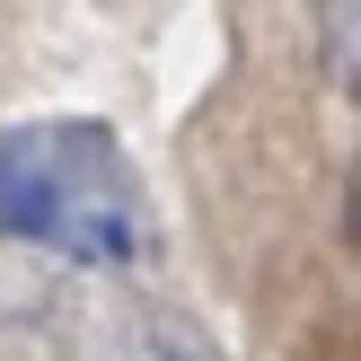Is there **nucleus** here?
<instances>
[{
	"label": "nucleus",
	"instance_id": "f03ea898",
	"mask_svg": "<svg viewBox=\"0 0 361 361\" xmlns=\"http://www.w3.org/2000/svg\"><path fill=\"white\" fill-rule=\"evenodd\" d=\"M88 361H229V353L212 344L185 309H168V300H123V309L88 335Z\"/></svg>",
	"mask_w": 361,
	"mask_h": 361
},
{
	"label": "nucleus",
	"instance_id": "f257e3e1",
	"mask_svg": "<svg viewBox=\"0 0 361 361\" xmlns=\"http://www.w3.org/2000/svg\"><path fill=\"white\" fill-rule=\"evenodd\" d=\"M0 238L80 274H141L159 256V212L106 123H18L0 133Z\"/></svg>",
	"mask_w": 361,
	"mask_h": 361
},
{
	"label": "nucleus",
	"instance_id": "7ed1b4c3",
	"mask_svg": "<svg viewBox=\"0 0 361 361\" xmlns=\"http://www.w3.org/2000/svg\"><path fill=\"white\" fill-rule=\"evenodd\" d=\"M309 27H317V71L344 97H361V0H309Z\"/></svg>",
	"mask_w": 361,
	"mask_h": 361
},
{
	"label": "nucleus",
	"instance_id": "20e7f679",
	"mask_svg": "<svg viewBox=\"0 0 361 361\" xmlns=\"http://www.w3.org/2000/svg\"><path fill=\"white\" fill-rule=\"evenodd\" d=\"M353 247H361V185H353Z\"/></svg>",
	"mask_w": 361,
	"mask_h": 361
}]
</instances>
